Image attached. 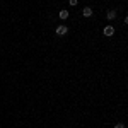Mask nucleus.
Here are the masks:
<instances>
[{"label": "nucleus", "instance_id": "obj_1", "mask_svg": "<svg viewBox=\"0 0 128 128\" xmlns=\"http://www.w3.org/2000/svg\"><path fill=\"white\" fill-rule=\"evenodd\" d=\"M67 32H68V28H67V26H58V28H56V34H58V36H65Z\"/></svg>", "mask_w": 128, "mask_h": 128}, {"label": "nucleus", "instance_id": "obj_2", "mask_svg": "<svg viewBox=\"0 0 128 128\" xmlns=\"http://www.w3.org/2000/svg\"><path fill=\"white\" fill-rule=\"evenodd\" d=\"M114 34V28L113 26H106L104 28V36H113Z\"/></svg>", "mask_w": 128, "mask_h": 128}, {"label": "nucleus", "instance_id": "obj_3", "mask_svg": "<svg viewBox=\"0 0 128 128\" xmlns=\"http://www.w3.org/2000/svg\"><path fill=\"white\" fill-rule=\"evenodd\" d=\"M82 14H84V17H90V16H92V10H90V7H86V9L82 10Z\"/></svg>", "mask_w": 128, "mask_h": 128}, {"label": "nucleus", "instance_id": "obj_4", "mask_svg": "<svg viewBox=\"0 0 128 128\" xmlns=\"http://www.w3.org/2000/svg\"><path fill=\"white\" fill-rule=\"evenodd\" d=\"M60 19H67V17H68V10H60Z\"/></svg>", "mask_w": 128, "mask_h": 128}, {"label": "nucleus", "instance_id": "obj_5", "mask_svg": "<svg viewBox=\"0 0 128 128\" xmlns=\"http://www.w3.org/2000/svg\"><path fill=\"white\" fill-rule=\"evenodd\" d=\"M116 17V10H109L108 12V19H114Z\"/></svg>", "mask_w": 128, "mask_h": 128}, {"label": "nucleus", "instance_id": "obj_6", "mask_svg": "<svg viewBox=\"0 0 128 128\" xmlns=\"http://www.w3.org/2000/svg\"><path fill=\"white\" fill-rule=\"evenodd\" d=\"M114 128H125V125H123V123H116V125H114Z\"/></svg>", "mask_w": 128, "mask_h": 128}, {"label": "nucleus", "instance_id": "obj_7", "mask_svg": "<svg viewBox=\"0 0 128 128\" xmlns=\"http://www.w3.org/2000/svg\"><path fill=\"white\" fill-rule=\"evenodd\" d=\"M68 4L70 5H77V0H68Z\"/></svg>", "mask_w": 128, "mask_h": 128}]
</instances>
